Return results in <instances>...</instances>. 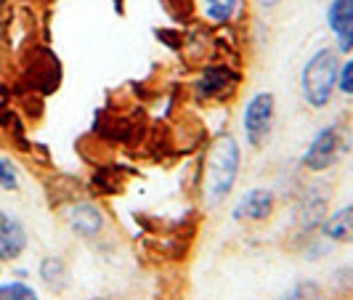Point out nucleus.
I'll return each instance as SVG.
<instances>
[{
  "mask_svg": "<svg viewBox=\"0 0 353 300\" xmlns=\"http://www.w3.org/2000/svg\"><path fill=\"white\" fill-rule=\"evenodd\" d=\"M242 165V149L231 133H221L208 149V162H205V197L215 202H223L236 183Z\"/></svg>",
  "mask_w": 353,
  "mask_h": 300,
  "instance_id": "1",
  "label": "nucleus"
},
{
  "mask_svg": "<svg viewBox=\"0 0 353 300\" xmlns=\"http://www.w3.org/2000/svg\"><path fill=\"white\" fill-rule=\"evenodd\" d=\"M337 74H340V59L335 48H319L303 67L301 93L305 104L314 109L330 106L337 90Z\"/></svg>",
  "mask_w": 353,
  "mask_h": 300,
  "instance_id": "2",
  "label": "nucleus"
},
{
  "mask_svg": "<svg viewBox=\"0 0 353 300\" xmlns=\"http://www.w3.org/2000/svg\"><path fill=\"white\" fill-rule=\"evenodd\" d=\"M274 120H276V96L271 90L255 93L242 114L245 136L252 149H263V143L268 141V136L274 130Z\"/></svg>",
  "mask_w": 353,
  "mask_h": 300,
  "instance_id": "3",
  "label": "nucleus"
},
{
  "mask_svg": "<svg viewBox=\"0 0 353 300\" xmlns=\"http://www.w3.org/2000/svg\"><path fill=\"white\" fill-rule=\"evenodd\" d=\"M343 154V136L337 125H324L314 136V141L308 143V149L303 152L301 165L311 173H324L335 165Z\"/></svg>",
  "mask_w": 353,
  "mask_h": 300,
  "instance_id": "4",
  "label": "nucleus"
},
{
  "mask_svg": "<svg viewBox=\"0 0 353 300\" xmlns=\"http://www.w3.org/2000/svg\"><path fill=\"white\" fill-rule=\"evenodd\" d=\"M327 27L337 40V53H353V0H330Z\"/></svg>",
  "mask_w": 353,
  "mask_h": 300,
  "instance_id": "5",
  "label": "nucleus"
},
{
  "mask_svg": "<svg viewBox=\"0 0 353 300\" xmlns=\"http://www.w3.org/2000/svg\"><path fill=\"white\" fill-rule=\"evenodd\" d=\"M30 245L27 229L21 226V221L14 218L11 212H0V261L11 263L24 255V250Z\"/></svg>",
  "mask_w": 353,
  "mask_h": 300,
  "instance_id": "6",
  "label": "nucleus"
},
{
  "mask_svg": "<svg viewBox=\"0 0 353 300\" xmlns=\"http://www.w3.org/2000/svg\"><path fill=\"white\" fill-rule=\"evenodd\" d=\"M276 208V197L271 189H250L234 208V221H245V223H261L265 218H271V212Z\"/></svg>",
  "mask_w": 353,
  "mask_h": 300,
  "instance_id": "7",
  "label": "nucleus"
},
{
  "mask_svg": "<svg viewBox=\"0 0 353 300\" xmlns=\"http://www.w3.org/2000/svg\"><path fill=\"white\" fill-rule=\"evenodd\" d=\"M64 218H67V223H70V229L77 234V237H99L101 231H104V210L99 208V205H93V202H74L70 210L64 212Z\"/></svg>",
  "mask_w": 353,
  "mask_h": 300,
  "instance_id": "8",
  "label": "nucleus"
},
{
  "mask_svg": "<svg viewBox=\"0 0 353 300\" xmlns=\"http://www.w3.org/2000/svg\"><path fill=\"white\" fill-rule=\"evenodd\" d=\"M239 83V74L226 67V64H212L202 72V77L194 83V90L199 99H223L226 90L236 88Z\"/></svg>",
  "mask_w": 353,
  "mask_h": 300,
  "instance_id": "9",
  "label": "nucleus"
},
{
  "mask_svg": "<svg viewBox=\"0 0 353 300\" xmlns=\"http://www.w3.org/2000/svg\"><path fill=\"white\" fill-rule=\"evenodd\" d=\"M319 231L324 234V239L337 242V245H353V205H345L340 210L330 212Z\"/></svg>",
  "mask_w": 353,
  "mask_h": 300,
  "instance_id": "10",
  "label": "nucleus"
},
{
  "mask_svg": "<svg viewBox=\"0 0 353 300\" xmlns=\"http://www.w3.org/2000/svg\"><path fill=\"white\" fill-rule=\"evenodd\" d=\"M37 274L51 292H64L70 284V268L64 263V258H59V255H46L37 266Z\"/></svg>",
  "mask_w": 353,
  "mask_h": 300,
  "instance_id": "11",
  "label": "nucleus"
},
{
  "mask_svg": "<svg viewBox=\"0 0 353 300\" xmlns=\"http://www.w3.org/2000/svg\"><path fill=\"white\" fill-rule=\"evenodd\" d=\"M324 210H327V199H324V197H316L314 189H311V194L303 199L301 210H298V226H301L303 234H308V231H314L321 226Z\"/></svg>",
  "mask_w": 353,
  "mask_h": 300,
  "instance_id": "12",
  "label": "nucleus"
},
{
  "mask_svg": "<svg viewBox=\"0 0 353 300\" xmlns=\"http://www.w3.org/2000/svg\"><path fill=\"white\" fill-rule=\"evenodd\" d=\"M242 0H205V17L215 24H226L236 14Z\"/></svg>",
  "mask_w": 353,
  "mask_h": 300,
  "instance_id": "13",
  "label": "nucleus"
},
{
  "mask_svg": "<svg viewBox=\"0 0 353 300\" xmlns=\"http://www.w3.org/2000/svg\"><path fill=\"white\" fill-rule=\"evenodd\" d=\"M0 300H40V298H37V292L24 279H17V282L0 284Z\"/></svg>",
  "mask_w": 353,
  "mask_h": 300,
  "instance_id": "14",
  "label": "nucleus"
},
{
  "mask_svg": "<svg viewBox=\"0 0 353 300\" xmlns=\"http://www.w3.org/2000/svg\"><path fill=\"white\" fill-rule=\"evenodd\" d=\"M0 189L3 192H17L19 189V168L14 159L0 154Z\"/></svg>",
  "mask_w": 353,
  "mask_h": 300,
  "instance_id": "15",
  "label": "nucleus"
},
{
  "mask_svg": "<svg viewBox=\"0 0 353 300\" xmlns=\"http://www.w3.org/2000/svg\"><path fill=\"white\" fill-rule=\"evenodd\" d=\"M282 300H321V290L316 282H301L292 287L290 295H284Z\"/></svg>",
  "mask_w": 353,
  "mask_h": 300,
  "instance_id": "16",
  "label": "nucleus"
},
{
  "mask_svg": "<svg viewBox=\"0 0 353 300\" xmlns=\"http://www.w3.org/2000/svg\"><path fill=\"white\" fill-rule=\"evenodd\" d=\"M337 88L345 96H353V56L348 61L340 64V74H337Z\"/></svg>",
  "mask_w": 353,
  "mask_h": 300,
  "instance_id": "17",
  "label": "nucleus"
},
{
  "mask_svg": "<svg viewBox=\"0 0 353 300\" xmlns=\"http://www.w3.org/2000/svg\"><path fill=\"white\" fill-rule=\"evenodd\" d=\"M258 3H261L263 8H276V6L282 3V0H258Z\"/></svg>",
  "mask_w": 353,
  "mask_h": 300,
  "instance_id": "18",
  "label": "nucleus"
}]
</instances>
